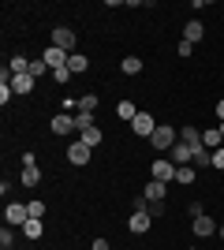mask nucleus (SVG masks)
I'll list each match as a JSON object with an SVG mask.
<instances>
[{"label": "nucleus", "mask_w": 224, "mask_h": 250, "mask_svg": "<svg viewBox=\"0 0 224 250\" xmlns=\"http://www.w3.org/2000/svg\"><path fill=\"white\" fill-rule=\"evenodd\" d=\"M90 153H94V149L86 146V142H71V146H67V161H71L75 168H82V165H90Z\"/></svg>", "instance_id": "0eeeda50"}, {"label": "nucleus", "mask_w": 224, "mask_h": 250, "mask_svg": "<svg viewBox=\"0 0 224 250\" xmlns=\"http://www.w3.org/2000/svg\"><path fill=\"white\" fill-rule=\"evenodd\" d=\"M53 79H56V83H60V86H64V83H71L75 75H71V71H67V67H60V71H53Z\"/></svg>", "instance_id": "7c9ffc66"}, {"label": "nucleus", "mask_w": 224, "mask_h": 250, "mask_svg": "<svg viewBox=\"0 0 224 250\" xmlns=\"http://www.w3.org/2000/svg\"><path fill=\"white\" fill-rule=\"evenodd\" d=\"M41 60L49 63V71H60V67H67V60H71V52L56 49V45H49V49L41 52Z\"/></svg>", "instance_id": "39448f33"}, {"label": "nucleus", "mask_w": 224, "mask_h": 250, "mask_svg": "<svg viewBox=\"0 0 224 250\" xmlns=\"http://www.w3.org/2000/svg\"><path fill=\"white\" fill-rule=\"evenodd\" d=\"M11 97H15V90H11V83H0V104H8Z\"/></svg>", "instance_id": "c756f323"}, {"label": "nucleus", "mask_w": 224, "mask_h": 250, "mask_svg": "<svg viewBox=\"0 0 224 250\" xmlns=\"http://www.w3.org/2000/svg\"><path fill=\"white\" fill-rule=\"evenodd\" d=\"M34 83H38V79H34L30 71H26V75H11V90H15V94H30Z\"/></svg>", "instance_id": "4468645a"}, {"label": "nucleus", "mask_w": 224, "mask_h": 250, "mask_svg": "<svg viewBox=\"0 0 224 250\" xmlns=\"http://www.w3.org/2000/svg\"><path fill=\"white\" fill-rule=\"evenodd\" d=\"M0 250H15V247H0Z\"/></svg>", "instance_id": "4c0bfd02"}, {"label": "nucleus", "mask_w": 224, "mask_h": 250, "mask_svg": "<svg viewBox=\"0 0 224 250\" xmlns=\"http://www.w3.org/2000/svg\"><path fill=\"white\" fill-rule=\"evenodd\" d=\"M4 220H8L11 228H22V224L30 220V209H26V202H8V209H4Z\"/></svg>", "instance_id": "7ed1b4c3"}, {"label": "nucleus", "mask_w": 224, "mask_h": 250, "mask_svg": "<svg viewBox=\"0 0 224 250\" xmlns=\"http://www.w3.org/2000/svg\"><path fill=\"white\" fill-rule=\"evenodd\" d=\"M180 142H183V146H191V149H202V131H198V127H183Z\"/></svg>", "instance_id": "2eb2a0df"}, {"label": "nucleus", "mask_w": 224, "mask_h": 250, "mask_svg": "<svg viewBox=\"0 0 224 250\" xmlns=\"http://www.w3.org/2000/svg\"><path fill=\"white\" fill-rule=\"evenodd\" d=\"M149 172H153V179H161V183H176V165L164 161V157H157V161L149 165Z\"/></svg>", "instance_id": "423d86ee"}, {"label": "nucleus", "mask_w": 224, "mask_h": 250, "mask_svg": "<svg viewBox=\"0 0 224 250\" xmlns=\"http://www.w3.org/2000/svg\"><path fill=\"white\" fill-rule=\"evenodd\" d=\"M221 239H224V224H221Z\"/></svg>", "instance_id": "e433bc0d"}, {"label": "nucleus", "mask_w": 224, "mask_h": 250, "mask_svg": "<svg viewBox=\"0 0 224 250\" xmlns=\"http://www.w3.org/2000/svg\"><path fill=\"white\" fill-rule=\"evenodd\" d=\"M176 142H180V131L168 127V124H157V131H153V138H149V146L157 149V153H168Z\"/></svg>", "instance_id": "f257e3e1"}, {"label": "nucleus", "mask_w": 224, "mask_h": 250, "mask_svg": "<svg viewBox=\"0 0 224 250\" xmlns=\"http://www.w3.org/2000/svg\"><path fill=\"white\" fill-rule=\"evenodd\" d=\"M213 168H224V146L213 149Z\"/></svg>", "instance_id": "72a5a7b5"}, {"label": "nucleus", "mask_w": 224, "mask_h": 250, "mask_svg": "<svg viewBox=\"0 0 224 250\" xmlns=\"http://www.w3.org/2000/svg\"><path fill=\"white\" fill-rule=\"evenodd\" d=\"M116 116H120V120H127V124H131V120L139 116V104H135V101H120V104H116Z\"/></svg>", "instance_id": "412c9836"}, {"label": "nucleus", "mask_w": 224, "mask_h": 250, "mask_svg": "<svg viewBox=\"0 0 224 250\" xmlns=\"http://www.w3.org/2000/svg\"><path fill=\"white\" fill-rule=\"evenodd\" d=\"M49 45H56V49H64V52H71V56H75V49H79V38H75L71 26H56V30H53V42H49Z\"/></svg>", "instance_id": "f03ea898"}, {"label": "nucleus", "mask_w": 224, "mask_h": 250, "mask_svg": "<svg viewBox=\"0 0 224 250\" xmlns=\"http://www.w3.org/2000/svg\"><path fill=\"white\" fill-rule=\"evenodd\" d=\"M79 108H82V112H97V94H86V97H79Z\"/></svg>", "instance_id": "a878e982"}, {"label": "nucleus", "mask_w": 224, "mask_h": 250, "mask_svg": "<svg viewBox=\"0 0 224 250\" xmlns=\"http://www.w3.org/2000/svg\"><path fill=\"white\" fill-rule=\"evenodd\" d=\"M94 250H108V239H94Z\"/></svg>", "instance_id": "c9c22d12"}, {"label": "nucleus", "mask_w": 224, "mask_h": 250, "mask_svg": "<svg viewBox=\"0 0 224 250\" xmlns=\"http://www.w3.org/2000/svg\"><path fill=\"white\" fill-rule=\"evenodd\" d=\"M120 71H123V75H142V60H139V56H123Z\"/></svg>", "instance_id": "5701e85b"}, {"label": "nucleus", "mask_w": 224, "mask_h": 250, "mask_svg": "<svg viewBox=\"0 0 224 250\" xmlns=\"http://www.w3.org/2000/svg\"><path fill=\"white\" fill-rule=\"evenodd\" d=\"M26 209H30V220H41L45 217V202L41 198H30V202H26Z\"/></svg>", "instance_id": "393cba45"}, {"label": "nucleus", "mask_w": 224, "mask_h": 250, "mask_svg": "<svg viewBox=\"0 0 224 250\" xmlns=\"http://www.w3.org/2000/svg\"><path fill=\"white\" fill-rule=\"evenodd\" d=\"M176 52H180L183 60H187V56H191V52H194V45H191V42H180V45H176Z\"/></svg>", "instance_id": "2f4dec72"}, {"label": "nucleus", "mask_w": 224, "mask_h": 250, "mask_svg": "<svg viewBox=\"0 0 224 250\" xmlns=\"http://www.w3.org/2000/svg\"><path fill=\"white\" fill-rule=\"evenodd\" d=\"M67 71H71V75H82V71H90V60H86L82 52H75L71 60H67Z\"/></svg>", "instance_id": "aec40b11"}, {"label": "nucleus", "mask_w": 224, "mask_h": 250, "mask_svg": "<svg viewBox=\"0 0 224 250\" xmlns=\"http://www.w3.org/2000/svg\"><path fill=\"white\" fill-rule=\"evenodd\" d=\"M0 247H15V235H11V224L0 228Z\"/></svg>", "instance_id": "cd10ccee"}, {"label": "nucleus", "mask_w": 224, "mask_h": 250, "mask_svg": "<svg viewBox=\"0 0 224 250\" xmlns=\"http://www.w3.org/2000/svg\"><path fill=\"white\" fill-rule=\"evenodd\" d=\"M191 231L198 235V239H209V235H217V220L213 217H194Z\"/></svg>", "instance_id": "9b49d317"}, {"label": "nucleus", "mask_w": 224, "mask_h": 250, "mask_svg": "<svg viewBox=\"0 0 224 250\" xmlns=\"http://www.w3.org/2000/svg\"><path fill=\"white\" fill-rule=\"evenodd\" d=\"M176 183H180V187H191V183H194V168L191 165L176 168Z\"/></svg>", "instance_id": "b1692460"}, {"label": "nucleus", "mask_w": 224, "mask_h": 250, "mask_svg": "<svg viewBox=\"0 0 224 250\" xmlns=\"http://www.w3.org/2000/svg\"><path fill=\"white\" fill-rule=\"evenodd\" d=\"M146 213H149L153 220H161V217H164V202H149V206H146Z\"/></svg>", "instance_id": "c85d7f7f"}, {"label": "nucleus", "mask_w": 224, "mask_h": 250, "mask_svg": "<svg viewBox=\"0 0 224 250\" xmlns=\"http://www.w3.org/2000/svg\"><path fill=\"white\" fill-rule=\"evenodd\" d=\"M164 194H168V183H161V179H149L142 187V198L146 202H164Z\"/></svg>", "instance_id": "9d476101"}, {"label": "nucleus", "mask_w": 224, "mask_h": 250, "mask_svg": "<svg viewBox=\"0 0 224 250\" xmlns=\"http://www.w3.org/2000/svg\"><path fill=\"white\" fill-rule=\"evenodd\" d=\"M49 131H53V135H71V131H79V127H75V116L56 112V116H53V124H49Z\"/></svg>", "instance_id": "1a4fd4ad"}, {"label": "nucleus", "mask_w": 224, "mask_h": 250, "mask_svg": "<svg viewBox=\"0 0 224 250\" xmlns=\"http://www.w3.org/2000/svg\"><path fill=\"white\" fill-rule=\"evenodd\" d=\"M45 71H49V63H45L41 56H38V60H30V75H34V79H41Z\"/></svg>", "instance_id": "bb28decb"}, {"label": "nucleus", "mask_w": 224, "mask_h": 250, "mask_svg": "<svg viewBox=\"0 0 224 250\" xmlns=\"http://www.w3.org/2000/svg\"><path fill=\"white\" fill-rule=\"evenodd\" d=\"M221 250H224V247H221Z\"/></svg>", "instance_id": "58836bf2"}, {"label": "nucleus", "mask_w": 224, "mask_h": 250, "mask_svg": "<svg viewBox=\"0 0 224 250\" xmlns=\"http://www.w3.org/2000/svg\"><path fill=\"white\" fill-rule=\"evenodd\" d=\"M187 213H191V217H205V213H202V202H198V198H194L191 206H187Z\"/></svg>", "instance_id": "473e14b6"}, {"label": "nucleus", "mask_w": 224, "mask_h": 250, "mask_svg": "<svg viewBox=\"0 0 224 250\" xmlns=\"http://www.w3.org/2000/svg\"><path fill=\"white\" fill-rule=\"evenodd\" d=\"M41 183V168L38 165H22V187H38Z\"/></svg>", "instance_id": "f3484780"}, {"label": "nucleus", "mask_w": 224, "mask_h": 250, "mask_svg": "<svg viewBox=\"0 0 224 250\" xmlns=\"http://www.w3.org/2000/svg\"><path fill=\"white\" fill-rule=\"evenodd\" d=\"M101 127H86V131H79V142H86V146L94 149V146H101Z\"/></svg>", "instance_id": "a211bd4d"}, {"label": "nucleus", "mask_w": 224, "mask_h": 250, "mask_svg": "<svg viewBox=\"0 0 224 250\" xmlns=\"http://www.w3.org/2000/svg\"><path fill=\"white\" fill-rule=\"evenodd\" d=\"M149 224H153V217H149L146 209H135V213H131V220H127V231H135V235H146Z\"/></svg>", "instance_id": "6e6552de"}, {"label": "nucleus", "mask_w": 224, "mask_h": 250, "mask_svg": "<svg viewBox=\"0 0 224 250\" xmlns=\"http://www.w3.org/2000/svg\"><path fill=\"white\" fill-rule=\"evenodd\" d=\"M22 235H26L30 243H38L45 235V224H41V220H26V224H22Z\"/></svg>", "instance_id": "6ab92c4d"}, {"label": "nucleus", "mask_w": 224, "mask_h": 250, "mask_svg": "<svg viewBox=\"0 0 224 250\" xmlns=\"http://www.w3.org/2000/svg\"><path fill=\"white\" fill-rule=\"evenodd\" d=\"M217 120H221V124H224V97H221V101H217Z\"/></svg>", "instance_id": "f704fd0d"}, {"label": "nucleus", "mask_w": 224, "mask_h": 250, "mask_svg": "<svg viewBox=\"0 0 224 250\" xmlns=\"http://www.w3.org/2000/svg\"><path fill=\"white\" fill-rule=\"evenodd\" d=\"M205 38V26L198 19H187V26H183V42H191V45H198Z\"/></svg>", "instance_id": "ddd939ff"}, {"label": "nucleus", "mask_w": 224, "mask_h": 250, "mask_svg": "<svg viewBox=\"0 0 224 250\" xmlns=\"http://www.w3.org/2000/svg\"><path fill=\"white\" fill-rule=\"evenodd\" d=\"M75 127H79V131L97 127V112H82V108H79V112H75Z\"/></svg>", "instance_id": "4be33fe9"}, {"label": "nucleus", "mask_w": 224, "mask_h": 250, "mask_svg": "<svg viewBox=\"0 0 224 250\" xmlns=\"http://www.w3.org/2000/svg\"><path fill=\"white\" fill-rule=\"evenodd\" d=\"M191 153H194L191 146H183V142H176V146L168 149V161H172L176 168H183V165H191Z\"/></svg>", "instance_id": "f8f14e48"}, {"label": "nucleus", "mask_w": 224, "mask_h": 250, "mask_svg": "<svg viewBox=\"0 0 224 250\" xmlns=\"http://www.w3.org/2000/svg\"><path fill=\"white\" fill-rule=\"evenodd\" d=\"M153 131H157V120L149 112H139L135 120H131V135H139V138H153Z\"/></svg>", "instance_id": "20e7f679"}, {"label": "nucleus", "mask_w": 224, "mask_h": 250, "mask_svg": "<svg viewBox=\"0 0 224 250\" xmlns=\"http://www.w3.org/2000/svg\"><path fill=\"white\" fill-rule=\"evenodd\" d=\"M202 146H205V149H221V146H224L221 127H213V131H202Z\"/></svg>", "instance_id": "dca6fc26"}]
</instances>
